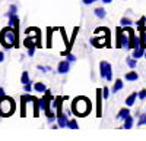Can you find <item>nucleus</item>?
Segmentation results:
<instances>
[{
  "label": "nucleus",
  "instance_id": "35",
  "mask_svg": "<svg viewBox=\"0 0 146 141\" xmlns=\"http://www.w3.org/2000/svg\"><path fill=\"white\" fill-rule=\"evenodd\" d=\"M3 96H6V94H5V90L0 88V97H3Z\"/></svg>",
  "mask_w": 146,
  "mask_h": 141
},
{
  "label": "nucleus",
  "instance_id": "32",
  "mask_svg": "<svg viewBox=\"0 0 146 141\" xmlns=\"http://www.w3.org/2000/svg\"><path fill=\"white\" fill-rule=\"evenodd\" d=\"M34 53H35V47H29V49H28V54L32 57V56H34Z\"/></svg>",
  "mask_w": 146,
  "mask_h": 141
},
{
  "label": "nucleus",
  "instance_id": "3",
  "mask_svg": "<svg viewBox=\"0 0 146 141\" xmlns=\"http://www.w3.org/2000/svg\"><path fill=\"white\" fill-rule=\"evenodd\" d=\"M15 112V101L13 99H10L7 96L0 97V116H10L12 113Z\"/></svg>",
  "mask_w": 146,
  "mask_h": 141
},
{
  "label": "nucleus",
  "instance_id": "2",
  "mask_svg": "<svg viewBox=\"0 0 146 141\" xmlns=\"http://www.w3.org/2000/svg\"><path fill=\"white\" fill-rule=\"evenodd\" d=\"M0 43L5 49H10V47H16V32L12 30V27H6L0 32Z\"/></svg>",
  "mask_w": 146,
  "mask_h": 141
},
{
  "label": "nucleus",
  "instance_id": "36",
  "mask_svg": "<svg viewBox=\"0 0 146 141\" xmlns=\"http://www.w3.org/2000/svg\"><path fill=\"white\" fill-rule=\"evenodd\" d=\"M113 0H102V3H105V5H108V3H111Z\"/></svg>",
  "mask_w": 146,
  "mask_h": 141
},
{
  "label": "nucleus",
  "instance_id": "31",
  "mask_svg": "<svg viewBox=\"0 0 146 141\" xmlns=\"http://www.w3.org/2000/svg\"><path fill=\"white\" fill-rule=\"evenodd\" d=\"M38 69L41 70V72H47V70L50 69V68H48V66H42V65H38Z\"/></svg>",
  "mask_w": 146,
  "mask_h": 141
},
{
  "label": "nucleus",
  "instance_id": "11",
  "mask_svg": "<svg viewBox=\"0 0 146 141\" xmlns=\"http://www.w3.org/2000/svg\"><path fill=\"white\" fill-rule=\"evenodd\" d=\"M145 47H142V46H137L136 49H133V57L135 59H139V57H142V56H145Z\"/></svg>",
  "mask_w": 146,
  "mask_h": 141
},
{
  "label": "nucleus",
  "instance_id": "13",
  "mask_svg": "<svg viewBox=\"0 0 146 141\" xmlns=\"http://www.w3.org/2000/svg\"><path fill=\"white\" fill-rule=\"evenodd\" d=\"M126 81H137L139 79V74L136 72V70H130V72L126 74Z\"/></svg>",
  "mask_w": 146,
  "mask_h": 141
},
{
  "label": "nucleus",
  "instance_id": "14",
  "mask_svg": "<svg viewBox=\"0 0 146 141\" xmlns=\"http://www.w3.org/2000/svg\"><path fill=\"white\" fill-rule=\"evenodd\" d=\"M139 96H137V93H131L130 94V96L126 99V106H129V107H130V106H133V104H135V101H136V99H137Z\"/></svg>",
  "mask_w": 146,
  "mask_h": 141
},
{
  "label": "nucleus",
  "instance_id": "29",
  "mask_svg": "<svg viewBox=\"0 0 146 141\" xmlns=\"http://www.w3.org/2000/svg\"><path fill=\"white\" fill-rule=\"evenodd\" d=\"M64 56H67V60H69V62H75V60H76V57L73 56L72 53H66Z\"/></svg>",
  "mask_w": 146,
  "mask_h": 141
},
{
  "label": "nucleus",
  "instance_id": "26",
  "mask_svg": "<svg viewBox=\"0 0 146 141\" xmlns=\"http://www.w3.org/2000/svg\"><path fill=\"white\" fill-rule=\"evenodd\" d=\"M110 91H111V90H110L108 87H104V88H102V97H104V99H108V97H110Z\"/></svg>",
  "mask_w": 146,
  "mask_h": 141
},
{
  "label": "nucleus",
  "instance_id": "8",
  "mask_svg": "<svg viewBox=\"0 0 146 141\" xmlns=\"http://www.w3.org/2000/svg\"><path fill=\"white\" fill-rule=\"evenodd\" d=\"M101 99H104V97H102V90L98 88V90H96V106H98V109H96V116H98V117H101V115H102Z\"/></svg>",
  "mask_w": 146,
  "mask_h": 141
},
{
  "label": "nucleus",
  "instance_id": "5",
  "mask_svg": "<svg viewBox=\"0 0 146 141\" xmlns=\"http://www.w3.org/2000/svg\"><path fill=\"white\" fill-rule=\"evenodd\" d=\"M100 75L101 78L107 79V81H113V66L110 62L107 60H102L100 63Z\"/></svg>",
  "mask_w": 146,
  "mask_h": 141
},
{
  "label": "nucleus",
  "instance_id": "15",
  "mask_svg": "<svg viewBox=\"0 0 146 141\" xmlns=\"http://www.w3.org/2000/svg\"><path fill=\"white\" fill-rule=\"evenodd\" d=\"M139 37H140V46L146 49V27H143L140 30V35H139Z\"/></svg>",
  "mask_w": 146,
  "mask_h": 141
},
{
  "label": "nucleus",
  "instance_id": "12",
  "mask_svg": "<svg viewBox=\"0 0 146 141\" xmlns=\"http://www.w3.org/2000/svg\"><path fill=\"white\" fill-rule=\"evenodd\" d=\"M123 85H124V82H123V79H115L114 81V85H113V88H111V93H117V91H120L121 88H123Z\"/></svg>",
  "mask_w": 146,
  "mask_h": 141
},
{
  "label": "nucleus",
  "instance_id": "38",
  "mask_svg": "<svg viewBox=\"0 0 146 141\" xmlns=\"http://www.w3.org/2000/svg\"><path fill=\"white\" fill-rule=\"evenodd\" d=\"M145 109H146V107H145Z\"/></svg>",
  "mask_w": 146,
  "mask_h": 141
},
{
  "label": "nucleus",
  "instance_id": "6",
  "mask_svg": "<svg viewBox=\"0 0 146 141\" xmlns=\"http://www.w3.org/2000/svg\"><path fill=\"white\" fill-rule=\"evenodd\" d=\"M69 70H70V62L67 60V59H66V60H62V62L57 65V72H58V74L64 75V74L69 72Z\"/></svg>",
  "mask_w": 146,
  "mask_h": 141
},
{
  "label": "nucleus",
  "instance_id": "10",
  "mask_svg": "<svg viewBox=\"0 0 146 141\" xmlns=\"http://www.w3.org/2000/svg\"><path fill=\"white\" fill-rule=\"evenodd\" d=\"M32 106H34V116L35 117H38V115H40V107H41V106H40V100L38 99H36V97H32Z\"/></svg>",
  "mask_w": 146,
  "mask_h": 141
},
{
  "label": "nucleus",
  "instance_id": "21",
  "mask_svg": "<svg viewBox=\"0 0 146 141\" xmlns=\"http://www.w3.org/2000/svg\"><path fill=\"white\" fill-rule=\"evenodd\" d=\"M131 23H133V22H131L129 18H126V16L121 18V21H120V25H121V27H130Z\"/></svg>",
  "mask_w": 146,
  "mask_h": 141
},
{
  "label": "nucleus",
  "instance_id": "7",
  "mask_svg": "<svg viewBox=\"0 0 146 141\" xmlns=\"http://www.w3.org/2000/svg\"><path fill=\"white\" fill-rule=\"evenodd\" d=\"M32 100V96H22L21 97V116L23 117V116H25L27 115V103L28 101H31Z\"/></svg>",
  "mask_w": 146,
  "mask_h": 141
},
{
  "label": "nucleus",
  "instance_id": "28",
  "mask_svg": "<svg viewBox=\"0 0 146 141\" xmlns=\"http://www.w3.org/2000/svg\"><path fill=\"white\" fill-rule=\"evenodd\" d=\"M137 125H146V115H140V119H139Z\"/></svg>",
  "mask_w": 146,
  "mask_h": 141
},
{
  "label": "nucleus",
  "instance_id": "20",
  "mask_svg": "<svg viewBox=\"0 0 146 141\" xmlns=\"http://www.w3.org/2000/svg\"><path fill=\"white\" fill-rule=\"evenodd\" d=\"M21 82H22L23 85H25V84H29V82H32V81L29 79V74L27 72V70L22 74V77H21Z\"/></svg>",
  "mask_w": 146,
  "mask_h": 141
},
{
  "label": "nucleus",
  "instance_id": "9",
  "mask_svg": "<svg viewBox=\"0 0 146 141\" xmlns=\"http://www.w3.org/2000/svg\"><path fill=\"white\" fill-rule=\"evenodd\" d=\"M129 115H130V110H129V106H127V107L120 109L115 117H117V119H120V121H124V119H126V117H127Z\"/></svg>",
  "mask_w": 146,
  "mask_h": 141
},
{
  "label": "nucleus",
  "instance_id": "19",
  "mask_svg": "<svg viewBox=\"0 0 146 141\" xmlns=\"http://www.w3.org/2000/svg\"><path fill=\"white\" fill-rule=\"evenodd\" d=\"M126 63H127L131 69H135V68L137 66V59H135L133 56H131V57H127V59H126Z\"/></svg>",
  "mask_w": 146,
  "mask_h": 141
},
{
  "label": "nucleus",
  "instance_id": "25",
  "mask_svg": "<svg viewBox=\"0 0 146 141\" xmlns=\"http://www.w3.org/2000/svg\"><path fill=\"white\" fill-rule=\"evenodd\" d=\"M12 15H16V6H15V5H12V6L9 7V12H7V18H9V16H12Z\"/></svg>",
  "mask_w": 146,
  "mask_h": 141
},
{
  "label": "nucleus",
  "instance_id": "18",
  "mask_svg": "<svg viewBox=\"0 0 146 141\" xmlns=\"http://www.w3.org/2000/svg\"><path fill=\"white\" fill-rule=\"evenodd\" d=\"M133 124H135V121H133V116H127L126 119H124V125H123V128H126V129H130L131 126H133Z\"/></svg>",
  "mask_w": 146,
  "mask_h": 141
},
{
  "label": "nucleus",
  "instance_id": "30",
  "mask_svg": "<svg viewBox=\"0 0 146 141\" xmlns=\"http://www.w3.org/2000/svg\"><path fill=\"white\" fill-rule=\"evenodd\" d=\"M23 90H25L27 93H29V91L32 90V82H29V84H25V85H23Z\"/></svg>",
  "mask_w": 146,
  "mask_h": 141
},
{
  "label": "nucleus",
  "instance_id": "22",
  "mask_svg": "<svg viewBox=\"0 0 146 141\" xmlns=\"http://www.w3.org/2000/svg\"><path fill=\"white\" fill-rule=\"evenodd\" d=\"M67 128H70V129H78V128H79V125H78L76 119H70V121H69V125H67Z\"/></svg>",
  "mask_w": 146,
  "mask_h": 141
},
{
  "label": "nucleus",
  "instance_id": "27",
  "mask_svg": "<svg viewBox=\"0 0 146 141\" xmlns=\"http://www.w3.org/2000/svg\"><path fill=\"white\" fill-rule=\"evenodd\" d=\"M137 96H139V99H140V100H145V99H146V90H145V88H143V90H140V91L137 93Z\"/></svg>",
  "mask_w": 146,
  "mask_h": 141
},
{
  "label": "nucleus",
  "instance_id": "24",
  "mask_svg": "<svg viewBox=\"0 0 146 141\" xmlns=\"http://www.w3.org/2000/svg\"><path fill=\"white\" fill-rule=\"evenodd\" d=\"M145 22H146V18H145V16H142V18L136 22V25H137V28H139V30H142V28L145 27Z\"/></svg>",
  "mask_w": 146,
  "mask_h": 141
},
{
  "label": "nucleus",
  "instance_id": "17",
  "mask_svg": "<svg viewBox=\"0 0 146 141\" xmlns=\"http://www.w3.org/2000/svg\"><path fill=\"white\" fill-rule=\"evenodd\" d=\"M34 90L38 91V93H44V91H47V87H45L44 82H35V84H34Z\"/></svg>",
  "mask_w": 146,
  "mask_h": 141
},
{
  "label": "nucleus",
  "instance_id": "16",
  "mask_svg": "<svg viewBox=\"0 0 146 141\" xmlns=\"http://www.w3.org/2000/svg\"><path fill=\"white\" fill-rule=\"evenodd\" d=\"M94 13L98 16L100 19H104L105 16H107V12H105V9L104 7H96L95 10H94Z\"/></svg>",
  "mask_w": 146,
  "mask_h": 141
},
{
  "label": "nucleus",
  "instance_id": "34",
  "mask_svg": "<svg viewBox=\"0 0 146 141\" xmlns=\"http://www.w3.org/2000/svg\"><path fill=\"white\" fill-rule=\"evenodd\" d=\"M3 60H5V53L0 52V62H3Z\"/></svg>",
  "mask_w": 146,
  "mask_h": 141
},
{
  "label": "nucleus",
  "instance_id": "23",
  "mask_svg": "<svg viewBox=\"0 0 146 141\" xmlns=\"http://www.w3.org/2000/svg\"><path fill=\"white\" fill-rule=\"evenodd\" d=\"M54 31V28H48L47 30V32H48V35H47V47H51V32Z\"/></svg>",
  "mask_w": 146,
  "mask_h": 141
},
{
  "label": "nucleus",
  "instance_id": "33",
  "mask_svg": "<svg viewBox=\"0 0 146 141\" xmlns=\"http://www.w3.org/2000/svg\"><path fill=\"white\" fill-rule=\"evenodd\" d=\"M82 2L85 3V5H92V3H95L96 0H82Z\"/></svg>",
  "mask_w": 146,
  "mask_h": 141
},
{
  "label": "nucleus",
  "instance_id": "1",
  "mask_svg": "<svg viewBox=\"0 0 146 141\" xmlns=\"http://www.w3.org/2000/svg\"><path fill=\"white\" fill-rule=\"evenodd\" d=\"M72 110L76 116H86L92 110V103L86 97H76L72 103Z\"/></svg>",
  "mask_w": 146,
  "mask_h": 141
},
{
  "label": "nucleus",
  "instance_id": "37",
  "mask_svg": "<svg viewBox=\"0 0 146 141\" xmlns=\"http://www.w3.org/2000/svg\"><path fill=\"white\" fill-rule=\"evenodd\" d=\"M145 57H146V50H145Z\"/></svg>",
  "mask_w": 146,
  "mask_h": 141
},
{
  "label": "nucleus",
  "instance_id": "4",
  "mask_svg": "<svg viewBox=\"0 0 146 141\" xmlns=\"http://www.w3.org/2000/svg\"><path fill=\"white\" fill-rule=\"evenodd\" d=\"M91 44L94 47H107L110 46V31L107 28V31L104 32V35H95V37L91 38Z\"/></svg>",
  "mask_w": 146,
  "mask_h": 141
}]
</instances>
